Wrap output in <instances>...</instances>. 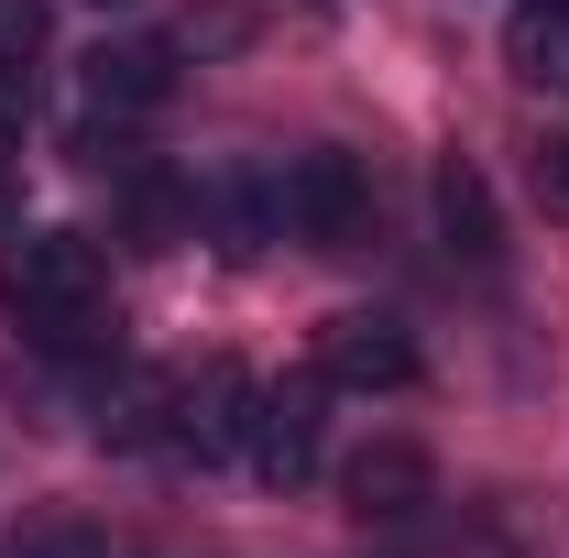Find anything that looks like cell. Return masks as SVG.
I'll return each instance as SVG.
<instances>
[{"label": "cell", "instance_id": "obj_10", "mask_svg": "<svg viewBox=\"0 0 569 558\" xmlns=\"http://www.w3.org/2000/svg\"><path fill=\"white\" fill-rule=\"evenodd\" d=\"M99 438H110V449L164 438V372H110V383H99Z\"/></svg>", "mask_w": 569, "mask_h": 558}, {"label": "cell", "instance_id": "obj_12", "mask_svg": "<svg viewBox=\"0 0 569 558\" xmlns=\"http://www.w3.org/2000/svg\"><path fill=\"white\" fill-rule=\"evenodd\" d=\"M537 209H548V219H569V132H548V142H537Z\"/></svg>", "mask_w": 569, "mask_h": 558}, {"label": "cell", "instance_id": "obj_3", "mask_svg": "<svg viewBox=\"0 0 569 558\" xmlns=\"http://www.w3.org/2000/svg\"><path fill=\"white\" fill-rule=\"evenodd\" d=\"M252 395H263V383H252L241 361H198V372H176V383H164V449L198 460V471L230 460V449L252 438Z\"/></svg>", "mask_w": 569, "mask_h": 558}, {"label": "cell", "instance_id": "obj_9", "mask_svg": "<svg viewBox=\"0 0 569 558\" xmlns=\"http://www.w3.org/2000/svg\"><path fill=\"white\" fill-rule=\"evenodd\" d=\"M438 219H449V241H460L471 263H493V252H503L493 187H482V165H471V153H449V165H438Z\"/></svg>", "mask_w": 569, "mask_h": 558}, {"label": "cell", "instance_id": "obj_5", "mask_svg": "<svg viewBox=\"0 0 569 558\" xmlns=\"http://www.w3.org/2000/svg\"><path fill=\"white\" fill-rule=\"evenodd\" d=\"M318 372L351 383V395H406V383H417V340H406L383 307H340V318L318 329Z\"/></svg>", "mask_w": 569, "mask_h": 558}, {"label": "cell", "instance_id": "obj_4", "mask_svg": "<svg viewBox=\"0 0 569 558\" xmlns=\"http://www.w3.org/2000/svg\"><path fill=\"white\" fill-rule=\"evenodd\" d=\"M318 438H329V372H296V383H263V395H252L241 460L274 492H296V482H318Z\"/></svg>", "mask_w": 569, "mask_h": 558}, {"label": "cell", "instance_id": "obj_13", "mask_svg": "<svg viewBox=\"0 0 569 558\" xmlns=\"http://www.w3.org/2000/svg\"><path fill=\"white\" fill-rule=\"evenodd\" d=\"M241 33H252L241 11H187V33H176V44H187V56H209V44H241Z\"/></svg>", "mask_w": 569, "mask_h": 558}, {"label": "cell", "instance_id": "obj_7", "mask_svg": "<svg viewBox=\"0 0 569 558\" xmlns=\"http://www.w3.org/2000/svg\"><path fill=\"white\" fill-rule=\"evenodd\" d=\"M164 88H176V44L121 33V44H99V56H88V110H153Z\"/></svg>", "mask_w": 569, "mask_h": 558}, {"label": "cell", "instance_id": "obj_14", "mask_svg": "<svg viewBox=\"0 0 569 558\" xmlns=\"http://www.w3.org/2000/svg\"><path fill=\"white\" fill-rule=\"evenodd\" d=\"M0 558H67V548H56V526H44V537H11Z\"/></svg>", "mask_w": 569, "mask_h": 558}, {"label": "cell", "instance_id": "obj_15", "mask_svg": "<svg viewBox=\"0 0 569 558\" xmlns=\"http://www.w3.org/2000/svg\"><path fill=\"white\" fill-rule=\"evenodd\" d=\"M0 165H22V132H11V110H0Z\"/></svg>", "mask_w": 569, "mask_h": 558}, {"label": "cell", "instance_id": "obj_1", "mask_svg": "<svg viewBox=\"0 0 569 558\" xmlns=\"http://www.w3.org/2000/svg\"><path fill=\"white\" fill-rule=\"evenodd\" d=\"M0 307L44 350H99V329H110V263H99V241H77V230L0 241Z\"/></svg>", "mask_w": 569, "mask_h": 558}, {"label": "cell", "instance_id": "obj_2", "mask_svg": "<svg viewBox=\"0 0 569 558\" xmlns=\"http://www.w3.org/2000/svg\"><path fill=\"white\" fill-rule=\"evenodd\" d=\"M274 230L296 241H318V252H351L361 230H372V176H361V153H296L274 176Z\"/></svg>", "mask_w": 569, "mask_h": 558}, {"label": "cell", "instance_id": "obj_6", "mask_svg": "<svg viewBox=\"0 0 569 558\" xmlns=\"http://www.w3.org/2000/svg\"><path fill=\"white\" fill-rule=\"evenodd\" d=\"M340 492H351L361 526H406V515H427V504H438V471H427L417 438H372L351 471H340Z\"/></svg>", "mask_w": 569, "mask_h": 558}, {"label": "cell", "instance_id": "obj_16", "mask_svg": "<svg viewBox=\"0 0 569 558\" xmlns=\"http://www.w3.org/2000/svg\"><path fill=\"white\" fill-rule=\"evenodd\" d=\"M0 198H11V165H0Z\"/></svg>", "mask_w": 569, "mask_h": 558}, {"label": "cell", "instance_id": "obj_17", "mask_svg": "<svg viewBox=\"0 0 569 558\" xmlns=\"http://www.w3.org/2000/svg\"><path fill=\"white\" fill-rule=\"evenodd\" d=\"M99 11H132V0H99Z\"/></svg>", "mask_w": 569, "mask_h": 558}, {"label": "cell", "instance_id": "obj_11", "mask_svg": "<svg viewBox=\"0 0 569 558\" xmlns=\"http://www.w3.org/2000/svg\"><path fill=\"white\" fill-rule=\"evenodd\" d=\"M44 33H56L44 0H0V88H22V77L44 67Z\"/></svg>", "mask_w": 569, "mask_h": 558}, {"label": "cell", "instance_id": "obj_8", "mask_svg": "<svg viewBox=\"0 0 569 558\" xmlns=\"http://www.w3.org/2000/svg\"><path fill=\"white\" fill-rule=\"evenodd\" d=\"M503 67L526 77V88H569V0H515Z\"/></svg>", "mask_w": 569, "mask_h": 558}]
</instances>
